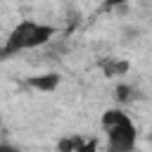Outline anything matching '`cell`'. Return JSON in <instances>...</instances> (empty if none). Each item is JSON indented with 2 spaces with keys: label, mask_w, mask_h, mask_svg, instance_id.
<instances>
[{
  "label": "cell",
  "mask_w": 152,
  "mask_h": 152,
  "mask_svg": "<svg viewBox=\"0 0 152 152\" xmlns=\"http://www.w3.org/2000/svg\"><path fill=\"white\" fill-rule=\"evenodd\" d=\"M55 36V28L48 26V24H38V21H21L14 26V31L10 33L5 48H2V55L10 57L14 52H21V50H33V48H40V45H48Z\"/></svg>",
  "instance_id": "6da1fadb"
},
{
  "label": "cell",
  "mask_w": 152,
  "mask_h": 152,
  "mask_svg": "<svg viewBox=\"0 0 152 152\" xmlns=\"http://www.w3.org/2000/svg\"><path fill=\"white\" fill-rule=\"evenodd\" d=\"M135 138H138L135 126L131 119H126L107 131V152H133Z\"/></svg>",
  "instance_id": "7a4b0ae2"
},
{
  "label": "cell",
  "mask_w": 152,
  "mask_h": 152,
  "mask_svg": "<svg viewBox=\"0 0 152 152\" xmlns=\"http://www.w3.org/2000/svg\"><path fill=\"white\" fill-rule=\"evenodd\" d=\"M28 86L31 88H38V90H45V93H52L57 86H59V76L57 74H40V76H33L28 78Z\"/></svg>",
  "instance_id": "3957f363"
},
{
  "label": "cell",
  "mask_w": 152,
  "mask_h": 152,
  "mask_svg": "<svg viewBox=\"0 0 152 152\" xmlns=\"http://www.w3.org/2000/svg\"><path fill=\"white\" fill-rule=\"evenodd\" d=\"M83 145H86V140L81 135H66L57 142V152H78Z\"/></svg>",
  "instance_id": "277c9868"
},
{
  "label": "cell",
  "mask_w": 152,
  "mask_h": 152,
  "mask_svg": "<svg viewBox=\"0 0 152 152\" xmlns=\"http://www.w3.org/2000/svg\"><path fill=\"white\" fill-rule=\"evenodd\" d=\"M126 119H128L126 112H121V109H107V112L102 114V126L109 131V128H114L116 124H121V121H126Z\"/></svg>",
  "instance_id": "5b68a950"
},
{
  "label": "cell",
  "mask_w": 152,
  "mask_h": 152,
  "mask_svg": "<svg viewBox=\"0 0 152 152\" xmlns=\"http://www.w3.org/2000/svg\"><path fill=\"white\" fill-rule=\"evenodd\" d=\"M114 97H116L119 104L131 102V100H133V86H128V83H119V86L114 88Z\"/></svg>",
  "instance_id": "8992f818"
},
{
  "label": "cell",
  "mask_w": 152,
  "mask_h": 152,
  "mask_svg": "<svg viewBox=\"0 0 152 152\" xmlns=\"http://www.w3.org/2000/svg\"><path fill=\"white\" fill-rule=\"evenodd\" d=\"M78 152H97V140H86V145Z\"/></svg>",
  "instance_id": "52a82bcc"
},
{
  "label": "cell",
  "mask_w": 152,
  "mask_h": 152,
  "mask_svg": "<svg viewBox=\"0 0 152 152\" xmlns=\"http://www.w3.org/2000/svg\"><path fill=\"white\" fill-rule=\"evenodd\" d=\"M128 0H104V7L109 10V7H119V5H126Z\"/></svg>",
  "instance_id": "ba28073f"
},
{
  "label": "cell",
  "mask_w": 152,
  "mask_h": 152,
  "mask_svg": "<svg viewBox=\"0 0 152 152\" xmlns=\"http://www.w3.org/2000/svg\"><path fill=\"white\" fill-rule=\"evenodd\" d=\"M0 152H17V150H14V147H10L7 142H2V145H0Z\"/></svg>",
  "instance_id": "9c48e42d"
}]
</instances>
